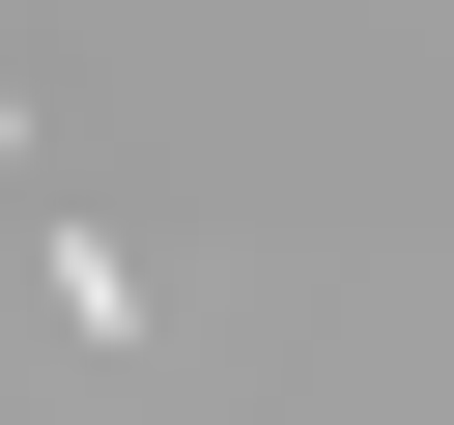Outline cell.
<instances>
[{
	"label": "cell",
	"mask_w": 454,
	"mask_h": 425,
	"mask_svg": "<svg viewBox=\"0 0 454 425\" xmlns=\"http://www.w3.org/2000/svg\"><path fill=\"white\" fill-rule=\"evenodd\" d=\"M0 142H28V85H0Z\"/></svg>",
	"instance_id": "1"
}]
</instances>
